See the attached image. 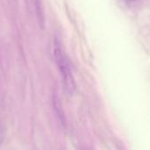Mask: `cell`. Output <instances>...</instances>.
<instances>
[{
  "mask_svg": "<svg viewBox=\"0 0 150 150\" xmlns=\"http://www.w3.org/2000/svg\"><path fill=\"white\" fill-rule=\"evenodd\" d=\"M34 7H35V11H36V14H37V18L40 21V25L41 26L44 25V13H43V7L41 4V1L40 0H34Z\"/></svg>",
  "mask_w": 150,
  "mask_h": 150,
  "instance_id": "cell-2",
  "label": "cell"
},
{
  "mask_svg": "<svg viewBox=\"0 0 150 150\" xmlns=\"http://www.w3.org/2000/svg\"><path fill=\"white\" fill-rule=\"evenodd\" d=\"M53 54L62 74L64 90L69 95H73L76 91V83L74 80V76L71 72L69 60L62 49L60 41L56 39L54 40L53 44Z\"/></svg>",
  "mask_w": 150,
  "mask_h": 150,
  "instance_id": "cell-1",
  "label": "cell"
},
{
  "mask_svg": "<svg viewBox=\"0 0 150 150\" xmlns=\"http://www.w3.org/2000/svg\"><path fill=\"white\" fill-rule=\"evenodd\" d=\"M122 1L127 3V4H132V3H134V2H136L138 0H122Z\"/></svg>",
  "mask_w": 150,
  "mask_h": 150,
  "instance_id": "cell-4",
  "label": "cell"
},
{
  "mask_svg": "<svg viewBox=\"0 0 150 150\" xmlns=\"http://www.w3.org/2000/svg\"><path fill=\"white\" fill-rule=\"evenodd\" d=\"M4 129L3 125L0 122V147L4 142Z\"/></svg>",
  "mask_w": 150,
  "mask_h": 150,
  "instance_id": "cell-3",
  "label": "cell"
}]
</instances>
